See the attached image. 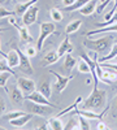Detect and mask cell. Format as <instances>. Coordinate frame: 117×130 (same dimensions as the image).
Returning <instances> with one entry per match:
<instances>
[{
	"instance_id": "1",
	"label": "cell",
	"mask_w": 117,
	"mask_h": 130,
	"mask_svg": "<svg viewBox=\"0 0 117 130\" xmlns=\"http://www.w3.org/2000/svg\"><path fill=\"white\" fill-rule=\"evenodd\" d=\"M114 44V38L109 34L102 35L96 39H91V37H87V39L83 40V46L87 50L98 53H108Z\"/></svg>"
},
{
	"instance_id": "2",
	"label": "cell",
	"mask_w": 117,
	"mask_h": 130,
	"mask_svg": "<svg viewBox=\"0 0 117 130\" xmlns=\"http://www.w3.org/2000/svg\"><path fill=\"white\" fill-rule=\"evenodd\" d=\"M107 103V91L99 90L98 87H94L92 92L83 100L82 103V109H91V111H98L105 105Z\"/></svg>"
},
{
	"instance_id": "3",
	"label": "cell",
	"mask_w": 117,
	"mask_h": 130,
	"mask_svg": "<svg viewBox=\"0 0 117 130\" xmlns=\"http://www.w3.org/2000/svg\"><path fill=\"white\" fill-rule=\"evenodd\" d=\"M52 34H57L56 32V26H55L54 22H40L39 24V38L37 39V48H38V51L43 50L46 39L49 35H52Z\"/></svg>"
},
{
	"instance_id": "4",
	"label": "cell",
	"mask_w": 117,
	"mask_h": 130,
	"mask_svg": "<svg viewBox=\"0 0 117 130\" xmlns=\"http://www.w3.org/2000/svg\"><path fill=\"white\" fill-rule=\"evenodd\" d=\"M111 109V105H107L103 109V112H99V113H96V112H94V111H91V109H74V112L73 113H76V115H81V116H83V117H86V118H89V120H103V117L107 115V112Z\"/></svg>"
},
{
	"instance_id": "5",
	"label": "cell",
	"mask_w": 117,
	"mask_h": 130,
	"mask_svg": "<svg viewBox=\"0 0 117 130\" xmlns=\"http://www.w3.org/2000/svg\"><path fill=\"white\" fill-rule=\"evenodd\" d=\"M25 99L29 100V102H34V103H38V104H44V105H48V107L55 108V109H59V107H57L56 104H52V103L48 100V98H46L39 90H38V91L35 90L34 92H31L30 95H26Z\"/></svg>"
},
{
	"instance_id": "6",
	"label": "cell",
	"mask_w": 117,
	"mask_h": 130,
	"mask_svg": "<svg viewBox=\"0 0 117 130\" xmlns=\"http://www.w3.org/2000/svg\"><path fill=\"white\" fill-rule=\"evenodd\" d=\"M49 73H51V74H54L55 77H56L55 89H56V91H59L60 94L66 89V86H68L69 81H72V79L74 78V75H73V74H72V75H61V74L56 73L55 70H49Z\"/></svg>"
},
{
	"instance_id": "7",
	"label": "cell",
	"mask_w": 117,
	"mask_h": 130,
	"mask_svg": "<svg viewBox=\"0 0 117 130\" xmlns=\"http://www.w3.org/2000/svg\"><path fill=\"white\" fill-rule=\"evenodd\" d=\"M17 85L18 87L21 89V91H22L26 95H30L31 92H34L37 90V86H35V82L33 79L30 78H25V77H18L17 78Z\"/></svg>"
},
{
	"instance_id": "8",
	"label": "cell",
	"mask_w": 117,
	"mask_h": 130,
	"mask_svg": "<svg viewBox=\"0 0 117 130\" xmlns=\"http://www.w3.org/2000/svg\"><path fill=\"white\" fill-rule=\"evenodd\" d=\"M38 12H39V8L37 5H33V7H30L26 12L24 13L22 16V22L25 26H31V25H34L37 22V18H38Z\"/></svg>"
},
{
	"instance_id": "9",
	"label": "cell",
	"mask_w": 117,
	"mask_h": 130,
	"mask_svg": "<svg viewBox=\"0 0 117 130\" xmlns=\"http://www.w3.org/2000/svg\"><path fill=\"white\" fill-rule=\"evenodd\" d=\"M26 107H27V109H29L30 113L37 115V116H42V117H46V116L49 113V109H48V108H52V107H48V105H44V104L34 103V102L27 103Z\"/></svg>"
},
{
	"instance_id": "10",
	"label": "cell",
	"mask_w": 117,
	"mask_h": 130,
	"mask_svg": "<svg viewBox=\"0 0 117 130\" xmlns=\"http://www.w3.org/2000/svg\"><path fill=\"white\" fill-rule=\"evenodd\" d=\"M17 51H18V55H20V67L18 68L21 69V72H24L25 74H33L34 69H33L31 62H30V57H27L25 55V52L20 51L18 48H17Z\"/></svg>"
},
{
	"instance_id": "11",
	"label": "cell",
	"mask_w": 117,
	"mask_h": 130,
	"mask_svg": "<svg viewBox=\"0 0 117 130\" xmlns=\"http://www.w3.org/2000/svg\"><path fill=\"white\" fill-rule=\"evenodd\" d=\"M5 60H7L8 65H9L12 69L18 68V67H20V55H18L17 48H16V50H10V51L7 53Z\"/></svg>"
},
{
	"instance_id": "12",
	"label": "cell",
	"mask_w": 117,
	"mask_h": 130,
	"mask_svg": "<svg viewBox=\"0 0 117 130\" xmlns=\"http://www.w3.org/2000/svg\"><path fill=\"white\" fill-rule=\"evenodd\" d=\"M31 118H33V113H25V115L20 116V117H17V118L10 120L9 124L12 125L13 127H24L27 122H30Z\"/></svg>"
},
{
	"instance_id": "13",
	"label": "cell",
	"mask_w": 117,
	"mask_h": 130,
	"mask_svg": "<svg viewBox=\"0 0 117 130\" xmlns=\"http://www.w3.org/2000/svg\"><path fill=\"white\" fill-rule=\"evenodd\" d=\"M73 50H74V47H73V44L70 43L69 38L65 37V38H64V40L61 42V44L59 46V48H57V53H59L60 57H62V56H65L66 53H72Z\"/></svg>"
},
{
	"instance_id": "14",
	"label": "cell",
	"mask_w": 117,
	"mask_h": 130,
	"mask_svg": "<svg viewBox=\"0 0 117 130\" xmlns=\"http://www.w3.org/2000/svg\"><path fill=\"white\" fill-rule=\"evenodd\" d=\"M9 95H10V99L14 104H22L24 100H25V94L21 91V89L18 87V85L14 86V87L9 91Z\"/></svg>"
},
{
	"instance_id": "15",
	"label": "cell",
	"mask_w": 117,
	"mask_h": 130,
	"mask_svg": "<svg viewBox=\"0 0 117 130\" xmlns=\"http://www.w3.org/2000/svg\"><path fill=\"white\" fill-rule=\"evenodd\" d=\"M96 7H98V0H90V2H87L78 12L82 16H91L94 12H96Z\"/></svg>"
},
{
	"instance_id": "16",
	"label": "cell",
	"mask_w": 117,
	"mask_h": 130,
	"mask_svg": "<svg viewBox=\"0 0 117 130\" xmlns=\"http://www.w3.org/2000/svg\"><path fill=\"white\" fill-rule=\"evenodd\" d=\"M116 79H117V72L111 68L103 67V78L100 81L108 83V85H112V82H114Z\"/></svg>"
},
{
	"instance_id": "17",
	"label": "cell",
	"mask_w": 117,
	"mask_h": 130,
	"mask_svg": "<svg viewBox=\"0 0 117 130\" xmlns=\"http://www.w3.org/2000/svg\"><path fill=\"white\" fill-rule=\"evenodd\" d=\"M59 59H60V56H59L57 51H49L47 55L43 57L42 67H49V65H52V64H56L59 61Z\"/></svg>"
},
{
	"instance_id": "18",
	"label": "cell",
	"mask_w": 117,
	"mask_h": 130,
	"mask_svg": "<svg viewBox=\"0 0 117 130\" xmlns=\"http://www.w3.org/2000/svg\"><path fill=\"white\" fill-rule=\"evenodd\" d=\"M38 0H27V2L25 3H20L16 5V9H14V12H16V16H24V13L26 12V10L30 8V7H33L37 4Z\"/></svg>"
},
{
	"instance_id": "19",
	"label": "cell",
	"mask_w": 117,
	"mask_h": 130,
	"mask_svg": "<svg viewBox=\"0 0 117 130\" xmlns=\"http://www.w3.org/2000/svg\"><path fill=\"white\" fill-rule=\"evenodd\" d=\"M17 30H18V34H20V38L22 39L24 42H26V43H33L34 42V38H33V35L30 34V31H29V29H27V26H21V25H18L17 27H16Z\"/></svg>"
},
{
	"instance_id": "20",
	"label": "cell",
	"mask_w": 117,
	"mask_h": 130,
	"mask_svg": "<svg viewBox=\"0 0 117 130\" xmlns=\"http://www.w3.org/2000/svg\"><path fill=\"white\" fill-rule=\"evenodd\" d=\"M104 32H117V24H113L111 26H105V27H100V29H95L89 31L86 37H92L96 34H104Z\"/></svg>"
},
{
	"instance_id": "21",
	"label": "cell",
	"mask_w": 117,
	"mask_h": 130,
	"mask_svg": "<svg viewBox=\"0 0 117 130\" xmlns=\"http://www.w3.org/2000/svg\"><path fill=\"white\" fill-rule=\"evenodd\" d=\"M74 67H77V59H74L72 53H66L64 56V69L66 72H72Z\"/></svg>"
},
{
	"instance_id": "22",
	"label": "cell",
	"mask_w": 117,
	"mask_h": 130,
	"mask_svg": "<svg viewBox=\"0 0 117 130\" xmlns=\"http://www.w3.org/2000/svg\"><path fill=\"white\" fill-rule=\"evenodd\" d=\"M82 26V20H74L72 22H69L65 27V34L69 35V34H73V32H76L81 29Z\"/></svg>"
},
{
	"instance_id": "23",
	"label": "cell",
	"mask_w": 117,
	"mask_h": 130,
	"mask_svg": "<svg viewBox=\"0 0 117 130\" xmlns=\"http://www.w3.org/2000/svg\"><path fill=\"white\" fill-rule=\"evenodd\" d=\"M47 125H48V129H51V130H61V129H64L62 121L60 120V117H56V116L51 117L47 121Z\"/></svg>"
},
{
	"instance_id": "24",
	"label": "cell",
	"mask_w": 117,
	"mask_h": 130,
	"mask_svg": "<svg viewBox=\"0 0 117 130\" xmlns=\"http://www.w3.org/2000/svg\"><path fill=\"white\" fill-rule=\"evenodd\" d=\"M87 2H90V0H76V3H74V4H72L69 7H64L62 10H65V12H74V10H79Z\"/></svg>"
},
{
	"instance_id": "25",
	"label": "cell",
	"mask_w": 117,
	"mask_h": 130,
	"mask_svg": "<svg viewBox=\"0 0 117 130\" xmlns=\"http://www.w3.org/2000/svg\"><path fill=\"white\" fill-rule=\"evenodd\" d=\"M81 102H83V100H82V98H81V96H78L77 99L74 100V103H73L72 105H69V107H68V108H65V109H64V111H61L60 113H57V115H56V117H60V118H61L62 116L68 115V113H69L70 111H74V109H76V108L78 107V104H79Z\"/></svg>"
},
{
	"instance_id": "26",
	"label": "cell",
	"mask_w": 117,
	"mask_h": 130,
	"mask_svg": "<svg viewBox=\"0 0 117 130\" xmlns=\"http://www.w3.org/2000/svg\"><path fill=\"white\" fill-rule=\"evenodd\" d=\"M42 94H43L46 98H51V95H52V91H51V83L48 82V81H44L43 83H42L40 86H39V89H38Z\"/></svg>"
},
{
	"instance_id": "27",
	"label": "cell",
	"mask_w": 117,
	"mask_h": 130,
	"mask_svg": "<svg viewBox=\"0 0 117 130\" xmlns=\"http://www.w3.org/2000/svg\"><path fill=\"white\" fill-rule=\"evenodd\" d=\"M10 75H12V74H10L9 72H3V73H0V87L4 89V91H5L7 94H9V90L7 89V82H8V79H9Z\"/></svg>"
},
{
	"instance_id": "28",
	"label": "cell",
	"mask_w": 117,
	"mask_h": 130,
	"mask_svg": "<svg viewBox=\"0 0 117 130\" xmlns=\"http://www.w3.org/2000/svg\"><path fill=\"white\" fill-rule=\"evenodd\" d=\"M77 69H78L79 73H90V72H91V70H90V65H89V62L85 60V59L77 61Z\"/></svg>"
},
{
	"instance_id": "29",
	"label": "cell",
	"mask_w": 117,
	"mask_h": 130,
	"mask_svg": "<svg viewBox=\"0 0 117 130\" xmlns=\"http://www.w3.org/2000/svg\"><path fill=\"white\" fill-rule=\"evenodd\" d=\"M49 16L52 18V21H55V22H61L62 21V13H61V10L57 9V8H52L49 10Z\"/></svg>"
},
{
	"instance_id": "30",
	"label": "cell",
	"mask_w": 117,
	"mask_h": 130,
	"mask_svg": "<svg viewBox=\"0 0 117 130\" xmlns=\"http://www.w3.org/2000/svg\"><path fill=\"white\" fill-rule=\"evenodd\" d=\"M24 52H25V55H26L27 57L33 59V57H35V56H37V53H38V48H37V46H31V43H30V44H27V46L25 47Z\"/></svg>"
},
{
	"instance_id": "31",
	"label": "cell",
	"mask_w": 117,
	"mask_h": 130,
	"mask_svg": "<svg viewBox=\"0 0 117 130\" xmlns=\"http://www.w3.org/2000/svg\"><path fill=\"white\" fill-rule=\"evenodd\" d=\"M78 116V126H79V129H82V130H89V129H91V126H90V124H89V118H86V117H83V116H81V115H77Z\"/></svg>"
},
{
	"instance_id": "32",
	"label": "cell",
	"mask_w": 117,
	"mask_h": 130,
	"mask_svg": "<svg viewBox=\"0 0 117 130\" xmlns=\"http://www.w3.org/2000/svg\"><path fill=\"white\" fill-rule=\"evenodd\" d=\"M3 72H9L12 75H14V77H16L14 70H13V69L8 65V62H7V60H5V59H2V60H0V73H3Z\"/></svg>"
},
{
	"instance_id": "33",
	"label": "cell",
	"mask_w": 117,
	"mask_h": 130,
	"mask_svg": "<svg viewBox=\"0 0 117 130\" xmlns=\"http://www.w3.org/2000/svg\"><path fill=\"white\" fill-rule=\"evenodd\" d=\"M113 24H117V10H116V13L112 16L111 20L104 21V22H98L96 26H98V27H105V26H111V25H113Z\"/></svg>"
},
{
	"instance_id": "34",
	"label": "cell",
	"mask_w": 117,
	"mask_h": 130,
	"mask_svg": "<svg viewBox=\"0 0 117 130\" xmlns=\"http://www.w3.org/2000/svg\"><path fill=\"white\" fill-rule=\"evenodd\" d=\"M26 112H24V111H12V112H9V113H7V115H4L3 117L5 118V120H13V118H17V117H20V116H22V115H25Z\"/></svg>"
},
{
	"instance_id": "35",
	"label": "cell",
	"mask_w": 117,
	"mask_h": 130,
	"mask_svg": "<svg viewBox=\"0 0 117 130\" xmlns=\"http://www.w3.org/2000/svg\"><path fill=\"white\" fill-rule=\"evenodd\" d=\"M116 10H117V0H113V7L111 8V10L104 16V21H108V20H111L112 18V16L116 13Z\"/></svg>"
},
{
	"instance_id": "36",
	"label": "cell",
	"mask_w": 117,
	"mask_h": 130,
	"mask_svg": "<svg viewBox=\"0 0 117 130\" xmlns=\"http://www.w3.org/2000/svg\"><path fill=\"white\" fill-rule=\"evenodd\" d=\"M9 16H16V12H10V10L5 9L3 5H0V18L9 17Z\"/></svg>"
},
{
	"instance_id": "37",
	"label": "cell",
	"mask_w": 117,
	"mask_h": 130,
	"mask_svg": "<svg viewBox=\"0 0 117 130\" xmlns=\"http://www.w3.org/2000/svg\"><path fill=\"white\" fill-rule=\"evenodd\" d=\"M5 112H7V103L3 98L0 96V117H3L5 115Z\"/></svg>"
},
{
	"instance_id": "38",
	"label": "cell",
	"mask_w": 117,
	"mask_h": 130,
	"mask_svg": "<svg viewBox=\"0 0 117 130\" xmlns=\"http://www.w3.org/2000/svg\"><path fill=\"white\" fill-rule=\"evenodd\" d=\"M111 2H112V0H105L104 3H100V5H98V7H96V13H99V14H100V13H103V10H104L105 8H107V5H108Z\"/></svg>"
},
{
	"instance_id": "39",
	"label": "cell",
	"mask_w": 117,
	"mask_h": 130,
	"mask_svg": "<svg viewBox=\"0 0 117 130\" xmlns=\"http://www.w3.org/2000/svg\"><path fill=\"white\" fill-rule=\"evenodd\" d=\"M8 22L12 25V26H14V27L18 26V24H17V18H16L14 16H10V18H8Z\"/></svg>"
},
{
	"instance_id": "40",
	"label": "cell",
	"mask_w": 117,
	"mask_h": 130,
	"mask_svg": "<svg viewBox=\"0 0 117 130\" xmlns=\"http://www.w3.org/2000/svg\"><path fill=\"white\" fill-rule=\"evenodd\" d=\"M61 3H62L64 7H69V5H72V4L76 3V0H61Z\"/></svg>"
},
{
	"instance_id": "41",
	"label": "cell",
	"mask_w": 117,
	"mask_h": 130,
	"mask_svg": "<svg viewBox=\"0 0 117 130\" xmlns=\"http://www.w3.org/2000/svg\"><path fill=\"white\" fill-rule=\"evenodd\" d=\"M98 129H99V130H102V129H103V130H105V129H108V126L105 125V122H104L103 120H99V124H98Z\"/></svg>"
},
{
	"instance_id": "42",
	"label": "cell",
	"mask_w": 117,
	"mask_h": 130,
	"mask_svg": "<svg viewBox=\"0 0 117 130\" xmlns=\"http://www.w3.org/2000/svg\"><path fill=\"white\" fill-rule=\"evenodd\" d=\"M8 2H9V0H0V5H5Z\"/></svg>"
},
{
	"instance_id": "43",
	"label": "cell",
	"mask_w": 117,
	"mask_h": 130,
	"mask_svg": "<svg viewBox=\"0 0 117 130\" xmlns=\"http://www.w3.org/2000/svg\"><path fill=\"white\" fill-rule=\"evenodd\" d=\"M0 55H2V56H4V57L7 56V53H5V52H4V51L2 50V47H0Z\"/></svg>"
},
{
	"instance_id": "44",
	"label": "cell",
	"mask_w": 117,
	"mask_h": 130,
	"mask_svg": "<svg viewBox=\"0 0 117 130\" xmlns=\"http://www.w3.org/2000/svg\"><path fill=\"white\" fill-rule=\"evenodd\" d=\"M116 105H117V100H116ZM113 117H117V107H116V112L113 113Z\"/></svg>"
},
{
	"instance_id": "45",
	"label": "cell",
	"mask_w": 117,
	"mask_h": 130,
	"mask_svg": "<svg viewBox=\"0 0 117 130\" xmlns=\"http://www.w3.org/2000/svg\"><path fill=\"white\" fill-rule=\"evenodd\" d=\"M4 30H5V29H3V27H0V32H3Z\"/></svg>"
},
{
	"instance_id": "46",
	"label": "cell",
	"mask_w": 117,
	"mask_h": 130,
	"mask_svg": "<svg viewBox=\"0 0 117 130\" xmlns=\"http://www.w3.org/2000/svg\"><path fill=\"white\" fill-rule=\"evenodd\" d=\"M2 59H5L4 56H2V55H0V60H2Z\"/></svg>"
},
{
	"instance_id": "47",
	"label": "cell",
	"mask_w": 117,
	"mask_h": 130,
	"mask_svg": "<svg viewBox=\"0 0 117 130\" xmlns=\"http://www.w3.org/2000/svg\"><path fill=\"white\" fill-rule=\"evenodd\" d=\"M99 2H100V3H104V2H105V0H99Z\"/></svg>"
},
{
	"instance_id": "48",
	"label": "cell",
	"mask_w": 117,
	"mask_h": 130,
	"mask_svg": "<svg viewBox=\"0 0 117 130\" xmlns=\"http://www.w3.org/2000/svg\"><path fill=\"white\" fill-rule=\"evenodd\" d=\"M114 43H117V38H114Z\"/></svg>"
}]
</instances>
